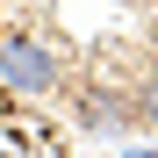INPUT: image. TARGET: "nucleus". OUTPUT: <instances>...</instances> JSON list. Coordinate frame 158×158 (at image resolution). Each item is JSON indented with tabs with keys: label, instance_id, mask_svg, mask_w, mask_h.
<instances>
[{
	"label": "nucleus",
	"instance_id": "nucleus-1",
	"mask_svg": "<svg viewBox=\"0 0 158 158\" xmlns=\"http://www.w3.org/2000/svg\"><path fill=\"white\" fill-rule=\"evenodd\" d=\"M0 79L22 86V94H50L58 86V58H50L43 43H29V36H7L0 43Z\"/></svg>",
	"mask_w": 158,
	"mask_h": 158
},
{
	"label": "nucleus",
	"instance_id": "nucleus-2",
	"mask_svg": "<svg viewBox=\"0 0 158 158\" xmlns=\"http://www.w3.org/2000/svg\"><path fill=\"white\" fill-rule=\"evenodd\" d=\"M86 122L94 129H122V122H137V115H129L122 94H86Z\"/></svg>",
	"mask_w": 158,
	"mask_h": 158
},
{
	"label": "nucleus",
	"instance_id": "nucleus-3",
	"mask_svg": "<svg viewBox=\"0 0 158 158\" xmlns=\"http://www.w3.org/2000/svg\"><path fill=\"white\" fill-rule=\"evenodd\" d=\"M137 115H151V122H158V79L144 86V101H137Z\"/></svg>",
	"mask_w": 158,
	"mask_h": 158
},
{
	"label": "nucleus",
	"instance_id": "nucleus-4",
	"mask_svg": "<svg viewBox=\"0 0 158 158\" xmlns=\"http://www.w3.org/2000/svg\"><path fill=\"white\" fill-rule=\"evenodd\" d=\"M129 158H158V151H151V144H144V151H129Z\"/></svg>",
	"mask_w": 158,
	"mask_h": 158
}]
</instances>
